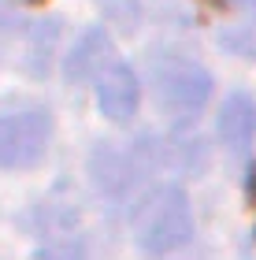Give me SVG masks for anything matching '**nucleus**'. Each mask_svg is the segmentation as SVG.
<instances>
[{
    "mask_svg": "<svg viewBox=\"0 0 256 260\" xmlns=\"http://www.w3.org/2000/svg\"><path fill=\"white\" fill-rule=\"evenodd\" d=\"M134 238L145 253H174L193 238V216H190V201L178 186H156L149 190L134 208Z\"/></svg>",
    "mask_w": 256,
    "mask_h": 260,
    "instance_id": "f257e3e1",
    "label": "nucleus"
},
{
    "mask_svg": "<svg viewBox=\"0 0 256 260\" xmlns=\"http://www.w3.org/2000/svg\"><path fill=\"white\" fill-rule=\"evenodd\" d=\"M149 82H153L160 112H167L174 123H190L204 112L212 101V75L197 63L182 60V56H160L149 67Z\"/></svg>",
    "mask_w": 256,
    "mask_h": 260,
    "instance_id": "f03ea898",
    "label": "nucleus"
},
{
    "mask_svg": "<svg viewBox=\"0 0 256 260\" xmlns=\"http://www.w3.org/2000/svg\"><path fill=\"white\" fill-rule=\"evenodd\" d=\"M52 138L49 112H11L0 115V168H33Z\"/></svg>",
    "mask_w": 256,
    "mask_h": 260,
    "instance_id": "7ed1b4c3",
    "label": "nucleus"
},
{
    "mask_svg": "<svg viewBox=\"0 0 256 260\" xmlns=\"http://www.w3.org/2000/svg\"><path fill=\"white\" fill-rule=\"evenodd\" d=\"M97 104L112 123H130L137 104H141V82H137L134 67L115 60L104 75L97 78Z\"/></svg>",
    "mask_w": 256,
    "mask_h": 260,
    "instance_id": "20e7f679",
    "label": "nucleus"
},
{
    "mask_svg": "<svg viewBox=\"0 0 256 260\" xmlns=\"http://www.w3.org/2000/svg\"><path fill=\"white\" fill-rule=\"evenodd\" d=\"M112 63H115L112 34L104 26H89L82 38L75 41L71 56H67V82H75V86H82V82H97Z\"/></svg>",
    "mask_w": 256,
    "mask_h": 260,
    "instance_id": "39448f33",
    "label": "nucleus"
},
{
    "mask_svg": "<svg viewBox=\"0 0 256 260\" xmlns=\"http://www.w3.org/2000/svg\"><path fill=\"white\" fill-rule=\"evenodd\" d=\"M256 134V101L245 93H230L219 108V138L230 152H241Z\"/></svg>",
    "mask_w": 256,
    "mask_h": 260,
    "instance_id": "423d86ee",
    "label": "nucleus"
},
{
    "mask_svg": "<svg viewBox=\"0 0 256 260\" xmlns=\"http://www.w3.org/2000/svg\"><path fill=\"white\" fill-rule=\"evenodd\" d=\"M219 45H227L241 60H256V22H238L227 34H219Z\"/></svg>",
    "mask_w": 256,
    "mask_h": 260,
    "instance_id": "0eeeda50",
    "label": "nucleus"
},
{
    "mask_svg": "<svg viewBox=\"0 0 256 260\" xmlns=\"http://www.w3.org/2000/svg\"><path fill=\"white\" fill-rule=\"evenodd\" d=\"M238 4H241V8H256V0H238Z\"/></svg>",
    "mask_w": 256,
    "mask_h": 260,
    "instance_id": "6e6552de",
    "label": "nucleus"
}]
</instances>
